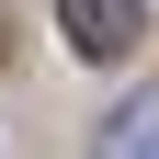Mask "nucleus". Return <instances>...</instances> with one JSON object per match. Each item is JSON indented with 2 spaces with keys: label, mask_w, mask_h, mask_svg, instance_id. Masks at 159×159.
<instances>
[{
  "label": "nucleus",
  "mask_w": 159,
  "mask_h": 159,
  "mask_svg": "<svg viewBox=\"0 0 159 159\" xmlns=\"http://www.w3.org/2000/svg\"><path fill=\"white\" fill-rule=\"evenodd\" d=\"M57 23H68V46H80V57H125V46H136V23H148V0H57Z\"/></svg>",
  "instance_id": "f257e3e1"
},
{
  "label": "nucleus",
  "mask_w": 159,
  "mask_h": 159,
  "mask_svg": "<svg viewBox=\"0 0 159 159\" xmlns=\"http://www.w3.org/2000/svg\"><path fill=\"white\" fill-rule=\"evenodd\" d=\"M91 159H159V91L114 102V125H102V148H91Z\"/></svg>",
  "instance_id": "f03ea898"
}]
</instances>
